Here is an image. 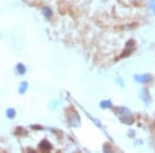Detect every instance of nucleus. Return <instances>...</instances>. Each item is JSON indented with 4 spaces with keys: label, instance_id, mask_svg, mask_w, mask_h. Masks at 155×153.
I'll return each instance as SVG.
<instances>
[{
    "label": "nucleus",
    "instance_id": "7ed1b4c3",
    "mask_svg": "<svg viewBox=\"0 0 155 153\" xmlns=\"http://www.w3.org/2000/svg\"><path fill=\"white\" fill-rule=\"evenodd\" d=\"M111 106H112V104L109 101V100H107V101H102V104H101L102 108H110Z\"/></svg>",
    "mask_w": 155,
    "mask_h": 153
},
{
    "label": "nucleus",
    "instance_id": "f257e3e1",
    "mask_svg": "<svg viewBox=\"0 0 155 153\" xmlns=\"http://www.w3.org/2000/svg\"><path fill=\"white\" fill-rule=\"evenodd\" d=\"M150 80V76L148 75H140V76H136V81L139 83H146Z\"/></svg>",
    "mask_w": 155,
    "mask_h": 153
},
{
    "label": "nucleus",
    "instance_id": "f03ea898",
    "mask_svg": "<svg viewBox=\"0 0 155 153\" xmlns=\"http://www.w3.org/2000/svg\"><path fill=\"white\" fill-rule=\"evenodd\" d=\"M121 121L123 122V123H126V124H131L132 122H134V119L129 116H122Z\"/></svg>",
    "mask_w": 155,
    "mask_h": 153
}]
</instances>
